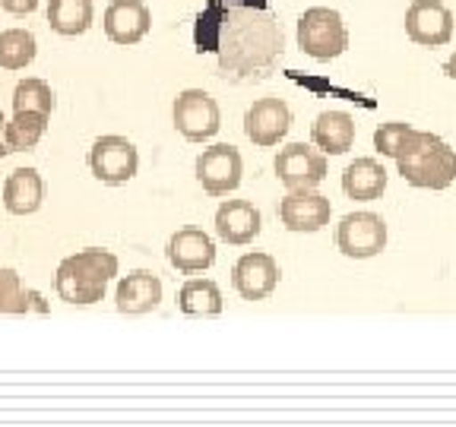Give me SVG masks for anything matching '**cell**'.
Segmentation results:
<instances>
[{"mask_svg":"<svg viewBox=\"0 0 456 427\" xmlns=\"http://www.w3.org/2000/svg\"><path fill=\"white\" fill-rule=\"evenodd\" d=\"M197 51H213L219 77L260 83L276 70L285 51L282 22L266 0H209L193 28Z\"/></svg>","mask_w":456,"mask_h":427,"instance_id":"cell-1","label":"cell"},{"mask_svg":"<svg viewBox=\"0 0 456 427\" xmlns=\"http://www.w3.org/2000/svg\"><path fill=\"white\" fill-rule=\"evenodd\" d=\"M114 276H118V256L105 247H86L61 260L54 272V292L67 304L89 307L105 298Z\"/></svg>","mask_w":456,"mask_h":427,"instance_id":"cell-2","label":"cell"},{"mask_svg":"<svg viewBox=\"0 0 456 427\" xmlns=\"http://www.w3.org/2000/svg\"><path fill=\"white\" fill-rule=\"evenodd\" d=\"M396 168L403 181L419 190H447L456 181V152L441 136L412 127L396 152Z\"/></svg>","mask_w":456,"mask_h":427,"instance_id":"cell-3","label":"cell"},{"mask_svg":"<svg viewBox=\"0 0 456 427\" xmlns=\"http://www.w3.org/2000/svg\"><path fill=\"white\" fill-rule=\"evenodd\" d=\"M298 48L314 60H333L349 48V32L339 10L311 7L298 20Z\"/></svg>","mask_w":456,"mask_h":427,"instance_id":"cell-4","label":"cell"},{"mask_svg":"<svg viewBox=\"0 0 456 427\" xmlns=\"http://www.w3.org/2000/svg\"><path fill=\"white\" fill-rule=\"evenodd\" d=\"M89 171H93V178L102 181V184L121 187L136 178L140 152H136V146L127 136H118V133L99 136L93 142V149H89Z\"/></svg>","mask_w":456,"mask_h":427,"instance_id":"cell-5","label":"cell"},{"mask_svg":"<svg viewBox=\"0 0 456 427\" xmlns=\"http://www.w3.org/2000/svg\"><path fill=\"white\" fill-rule=\"evenodd\" d=\"M171 121H175V130H178L187 142H207V140H213L222 127L219 101L209 93H203V89H184V93L175 99Z\"/></svg>","mask_w":456,"mask_h":427,"instance_id":"cell-6","label":"cell"},{"mask_svg":"<svg viewBox=\"0 0 456 427\" xmlns=\"http://www.w3.org/2000/svg\"><path fill=\"white\" fill-rule=\"evenodd\" d=\"M336 247L349 260H370L387 247V222L378 213H349L336 225Z\"/></svg>","mask_w":456,"mask_h":427,"instance_id":"cell-7","label":"cell"},{"mask_svg":"<svg viewBox=\"0 0 456 427\" xmlns=\"http://www.w3.org/2000/svg\"><path fill=\"white\" fill-rule=\"evenodd\" d=\"M244 162L241 152L228 142H216L197 156V181L209 197H228L241 187Z\"/></svg>","mask_w":456,"mask_h":427,"instance_id":"cell-8","label":"cell"},{"mask_svg":"<svg viewBox=\"0 0 456 427\" xmlns=\"http://www.w3.org/2000/svg\"><path fill=\"white\" fill-rule=\"evenodd\" d=\"M276 178L292 190H314L327 178V156L321 149H311L305 142H289L276 156Z\"/></svg>","mask_w":456,"mask_h":427,"instance_id":"cell-9","label":"cell"},{"mask_svg":"<svg viewBox=\"0 0 456 427\" xmlns=\"http://www.w3.org/2000/svg\"><path fill=\"white\" fill-rule=\"evenodd\" d=\"M406 36L421 48H441L453 38V13L441 0H412L406 10Z\"/></svg>","mask_w":456,"mask_h":427,"instance_id":"cell-10","label":"cell"},{"mask_svg":"<svg viewBox=\"0 0 456 427\" xmlns=\"http://www.w3.org/2000/svg\"><path fill=\"white\" fill-rule=\"evenodd\" d=\"M279 263L276 256L264 254V250H250V254L238 256V263L232 266V285L244 301H266L279 285Z\"/></svg>","mask_w":456,"mask_h":427,"instance_id":"cell-11","label":"cell"},{"mask_svg":"<svg viewBox=\"0 0 456 427\" xmlns=\"http://www.w3.org/2000/svg\"><path fill=\"white\" fill-rule=\"evenodd\" d=\"M292 130V108L285 99H256L244 114V133L260 149H273Z\"/></svg>","mask_w":456,"mask_h":427,"instance_id":"cell-12","label":"cell"},{"mask_svg":"<svg viewBox=\"0 0 456 427\" xmlns=\"http://www.w3.org/2000/svg\"><path fill=\"white\" fill-rule=\"evenodd\" d=\"M330 215H333V206L317 190H292L279 199V222L289 231H307V235H314V231H321V228L330 225Z\"/></svg>","mask_w":456,"mask_h":427,"instance_id":"cell-13","label":"cell"},{"mask_svg":"<svg viewBox=\"0 0 456 427\" xmlns=\"http://www.w3.org/2000/svg\"><path fill=\"white\" fill-rule=\"evenodd\" d=\"M165 256L178 272L193 276V272H203L216 263V241L203 228H181L168 238Z\"/></svg>","mask_w":456,"mask_h":427,"instance_id":"cell-14","label":"cell"},{"mask_svg":"<svg viewBox=\"0 0 456 427\" xmlns=\"http://www.w3.org/2000/svg\"><path fill=\"white\" fill-rule=\"evenodd\" d=\"M102 26L114 44H136L150 32L152 13L142 0H111L102 16Z\"/></svg>","mask_w":456,"mask_h":427,"instance_id":"cell-15","label":"cell"},{"mask_svg":"<svg viewBox=\"0 0 456 427\" xmlns=\"http://www.w3.org/2000/svg\"><path fill=\"white\" fill-rule=\"evenodd\" d=\"M264 228V215L254 203L248 199H225L219 209H216V235L225 244H250Z\"/></svg>","mask_w":456,"mask_h":427,"instance_id":"cell-16","label":"cell"},{"mask_svg":"<svg viewBox=\"0 0 456 427\" xmlns=\"http://www.w3.org/2000/svg\"><path fill=\"white\" fill-rule=\"evenodd\" d=\"M114 304L118 310L127 313V317H142V313H152L162 304V278L150 270H136L118 282V292H114Z\"/></svg>","mask_w":456,"mask_h":427,"instance_id":"cell-17","label":"cell"},{"mask_svg":"<svg viewBox=\"0 0 456 427\" xmlns=\"http://www.w3.org/2000/svg\"><path fill=\"white\" fill-rule=\"evenodd\" d=\"M45 203V181L36 168H16L4 181V209L10 215H32Z\"/></svg>","mask_w":456,"mask_h":427,"instance_id":"cell-18","label":"cell"},{"mask_svg":"<svg viewBox=\"0 0 456 427\" xmlns=\"http://www.w3.org/2000/svg\"><path fill=\"white\" fill-rule=\"evenodd\" d=\"M311 140L323 156H346L355 142V117L346 111H323L311 124Z\"/></svg>","mask_w":456,"mask_h":427,"instance_id":"cell-19","label":"cell"},{"mask_svg":"<svg viewBox=\"0 0 456 427\" xmlns=\"http://www.w3.org/2000/svg\"><path fill=\"white\" fill-rule=\"evenodd\" d=\"M342 190L349 199H362V203L380 199L387 190V168L378 158H355L342 171Z\"/></svg>","mask_w":456,"mask_h":427,"instance_id":"cell-20","label":"cell"},{"mask_svg":"<svg viewBox=\"0 0 456 427\" xmlns=\"http://www.w3.org/2000/svg\"><path fill=\"white\" fill-rule=\"evenodd\" d=\"M225 301H222L219 285L213 278H187L178 292V310L187 317H216L222 313Z\"/></svg>","mask_w":456,"mask_h":427,"instance_id":"cell-21","label":"cell"},{"mask_svg":"<svg viewBox=\"0 0 456 427\" xmlns=\"http://www.w3.org/2000/svg\"><path fill=\"white\" fill-rule=\"evenodd\" d=\"M93 0H48V26L57 36H83L93 26Z\"/></svg>","mask_w":456,"mask_h":427,"instance_id":"cell-22","label":"cell"},{"mask_svg":"<svg viewBox=\"0 0 456 427\" xmlns=\"http://www.w3.org/2000/svg\"><path fill=\"white\" fill-rule=\"evenodd\" d=\"M38 54V42L28 28L0 32V70H26Z\"/></svg>","mask_w":456,"mask_h":427,"instance_id":"cell-23","label":"cell"},{"mask_svg":"<svg viewBox=\"0 0 456 427\" xmlns=\"http://www.w3.org/2000/svg\"><path fill=\"white\" fill-rule=\"evenodd\" d=\"M48 130V114H36V111H22L13 114L4 127V140H7L10 152H28L36 149L38 140Z\"/></svg>","mask_w":456,"mask_h":427,"instance_id":"cell-24","label":"cell"},{"mask_svg":"<svg viewBox=\"0 0 456 427\" xmlns=\"http://www.w3.org/2000/svg\"><path fill=\"white\" fill-rule=\"evenodd\" d=\"M57 99H54V89H51L45 79L38 77H28V79H20L13 89V111L22 114V111H36V114H48L54 111Z\"/></svg>","mask_w":456,"mask_h":427,"instance_id":"cell-25","label":"cell"},{"mask_svg":"<svg viewBox=\"0 0 456 427\" xmlns=\"http://www.w3.org/2000/svg\"><path fill=\"white\" fill-rule=\"evenodd\" d=\"M0 313H28L26 310V288L16 270H0Z\"/></svg>","mask_w":456,"mask_h":427,"instance_id":"cell-26","label":"cell"},{"mask_svg":"<svg viewBox=\"0 0 456 427\" xmlns=\"http://www.w3.org/2000/svg\"><path fill=\"white\" fill-rule=\"evenodd\" d=\"M412 133V127L403 121H390V124H380L378 130H374V146H378L380 156H390L396 158L399 146L406 142V136Z\"/></svg>","mask_w":456,"mask_h":427,"instance_id":"cell-27","label":"cell"},{"mask_svg":"<svg viewBox=\"0 0 456 427\" xmlns=\"http://www.w3.org/2000/svg\"><path fill=\"white\" fill-rule=\"evenodd\" d=\"M38 7V0H0V10H7L13 16H26Z\"/></svg>","mask_w":456,"mask_h":427,"instance_id":"cell-28","label":"cell"},{"mask_svg":"<svg viewBox=\"0 0 456 427\" xmlns=\"http://www.w3.org/2000/svg\"><path fill=\"white\" fill-rule=\"evenodd\" d=\"M26 310H36V313H48V301L42 298V292H36V288H26Z\"/></svg>","mask_w":456,"mask_h":427,"instance_id":"cell-29","label":"cell"},{"mask_svg":"<svg viewBox=\"0 0 456 427\" xmlns=\"http://www.w3.org/2000/svg\"><path fill=\"white\" fill-rule=\"evenodd\" d=\"M4 127H7V117L0 114V158L10 156V146H7V140H4Z\"/></svg>","mask_w":456,"mask_h":427,"instance_id":"cell-30","label":"cell"},{"mask_svg":"<svg viewBox=\"0 0 456 427\" xmlns=\"http://www.w3.org/2000/svg\"><path fill=\"white\" fill-rule=\"evenodd\" d=\"M444 73H447L450 79H456V51L447 57V64H444Z\"/></svg>","mask_w":456,"mask_h":427,"instance_id":"cell-31","label":"cell"}]
</instances>
